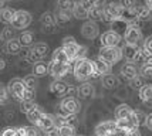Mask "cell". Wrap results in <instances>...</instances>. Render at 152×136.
<instances>
[{"instance_id":"cell-14","label":"cell","mask_w":152,"mask_h":136,"mask_svg":"<svg viewBox=\"0 0 152 136\" xmlns=\"http://www.w3.org/2000/svg\"><path fill=\"white\" fill-rule=\"evenodd\" d=\"M94 97V87L90 82H83L77 87V98L80 101H88Z\"/></svg>"},{"instance_id":"cell-21","label":"cell","mask_w":152,"mask_h":136,"mask_svg":"<svg viewBox=\"0 0 152 136\" xmlns=\"http://www.w3.org/2000/svg\"><path fill=\"white\" fill-rule=\"evenodd\" d=\"M78 48H80V44L77 41L74 43H70V44H64L63 45V50L66 51L67 57L70 58V63L73 64L74 61L77 60V52H78Z\"/></svg>"},{"instance_id":"cell-34","label":"cell","mask_w":152,"mask_h":136,"mask_svg":"<svg viewBox=\"0 0 152 136\" xmlns=\"http://www.w3.org/2000/svg\"><path fill=\"white\" fill-rule=\"evenodd\" d=\"M31 50L34 52H37L40 57L43 58V57H46L47 54H48V44L44 43V41H39V43H34L33 47H31Z\"/></svg>"},{"instance_id":"cell-22","label":"cell","mask_w":152,"mask_h":136,"mask_svg":"<svg viewBox=\"0 0 152 136\" xmlns=\"http://www.w3.org/2000/svg\"><path fill=\"white\" fill-rule=\"evenodd\" d=\"M128 27H129V24L126 21H124L122 19H117L111 21V30L115 31L117 34H119V36H124L125 31L128 30Z\"/></svg>"},{"instance_id":"cell-64","label":"cell","mask_w":152,"mask_h":136,"mask_svg":"<svg viewBox=\"0 0 152 136\" xmlns=\"http://www.w3.org/2000/svg\"><path fill=\"white\" fill-rule=\"evenodd\" d=\"M0 87H1V85H0Z\"/></svg>"},{"instance_id":"cell-57","label":"cell","mask_w":152,"mask_h":136,"mask_svg":"<svg viewBox=\"0 0 152 136\" xmlns=\"http://www.w3.org/2000/svg\"><path fill=\"white\" fill-rule=\"evenodd\" d=\"M4 118H6L7 121H12V119L14 118L13 111H6V112H4Z\"/></svg>"},{"instance_id":"cell-36","label":"cell","mask_w":152,"mask_h":136,"mask_svg":"<svg viewBox=\"0 0 152 136\" xmlns=\"http://www.w3.org/2000/svg\"><path fill=\"white\" fill-rule=\"evenodd\" d=\"M36 106H39V105L36 104L34 101H20V105H19L20 112L24 113V115H27L30 111H33Z\"/></svg>"},{"instance_id":"cell-61","label":"cell","mask_w":152,"mask_h":136,"mask_svg":"<svg viewBox=\"0 0 152 136\" xmlns=\"http://www.w3.org/2000/svg\"><path fill=\"white\" fill-rule=\"evenodd\" d=\"M6 0H0V9H1V6H3V3H4Z\"/></svg>"},{"instance_id":"cell-32","label":"cell","mask_w":152,"mask_h":136,"mask_svg":"<svg viewBox=\"0 0 152 136\" xmlns=\"http://www.w3.org/2000/svg\"><path fill=\"white\" fill-rule=\"evenodd\" d=\"M121 19L124 20V21H126L128 24H132V23H135L138 20V17H137V13H135L134 9H122Z\"/></svg>"},{"instance_id":"cell-4","label":"cell","mask_w":152,"mask_h":136,"mask_svg":"<svg viewBox=\"0 0 152 136\" xmlns=\"http://www.w3.org/2000/svg\"><path fill=\"white\" fill-rule=\"evenodd\" d=\"M33 21V17L31 14L26 12V10H16V14H14L13 20H12V27L14 30H26L27 27L31 24Z\"/></svg>"},{"instance_id":"cell-10","label":"cell","mask_w":152,"mask_h":136,"mask_svg":"<svg viewBox=\"0 0 152 136\" xmlns=\"http://www.w3.org/2000/svg\"><path fill=\"white\" fill-rule=\"evenodd\" d=\"M142 40V31L139 27H134V26H129L128 30L125 31L124 34V41L125 44L128 45H138Z\"/></svg>"},{"instance_id":"cell-43","label":"cell","mask_w":152,"mask_h":136,"mask_svg":"<svg viewBox=\"0 0 152 136\" xmlns=\"http://www.w3.org/2000/svg\"><path fill=\"white\" fill-rule=\"evenodd\" d=\"M64 123L66 125H70V126H73V128H78L80 125V121H78V116L77 115H68V116L64 118Z\"/></svg>"},{"instance_id":"cell-41","label":"cell","mask_w":152,"mask_h":136,"mask_svg":"<svg viewBox=\"0 0 152 136\" xmlns=\"http://www.w3.org/2000/svg\"><path fill=\"white\" fill-rule=\"evenodd\" d=\"M0 37L3 39V41H4V43H7V41H10V40L16 39V37H14V28H13V27H6V28H3V31L0 33Z\"/></svg>"},{"instance_id":"cell-33","label":"cell","mask_w":152,"mask_h":136,"mask_svg":"<svg viewBox=\"0 0 152 136\" xmlns=\"http://www.w3.org/2000/svg\"><path fill=\"white\" fill-rule=\"evenodd\" d=\"M75 6V0H57V10L58 12H73Z\"/></svg>"},{"instance_id":"cell-6","label":"cell","mask_w":152,"mask_h":136,"mask_svg":"<svg viewBox=\"0 0 152 136\" xmlns=\"http://www.w3.org/2000/svg\"><path fill=\"white\" fill-rule=\"evenodd\" d=\"M121 13H122V7L119 3H115V1L107 3L102 7V20H107L111 23L113 20L121 19Z\"/></svg>"},{"instance_id":"cell-56","label":"cell","mask_w":152,"mask_h":136,"mask_svg":"<svg viewBox=\"0 0 152 136\" xmlns=\"http://www.w3.org/2000/svg\"><path fill=\"white\" fill-rule=\"evenodd\" d=\"M57 30V26H43V31L44 33H54Z\"/></svg>"},{"instance_id":"cell-38","label":"cell","mask_w":152,"mask_h":136,"mask_svg":"<svg viewBox=\"0 0 152 136\" xmlns=\"http://www.w3.org/2000/svg\"><path fill=\"white\" fill-rule=\"evenodd\" d=\"M21 79H23V84L26 88H31V89L37 88V77H34L33 74H27L26 77H23Z\"/></svg>"},{"instance_id":"cell-63","label":"cell","mask_w":152,"mask_h":136,"mask_svg":"<svg viewBox=\"0 0 152 136\" xmlns=\"http://www.w3.org/2000/svg\"><path fill=\"white\" fill-rule=\"evenodd\" d=\"M80 136H83V135H80Z\"/></svg>"},{"instance_id":"cell-13","label":"cell","mask_w":152,"mask_h":136,"mask_svg":"<svg viewBox=\"0 0 152 136\" xmlns=\"http://www.w3.org/2000/svg\"><path fill=\"white\" fill-rule=\"evenodd\" d=\"M81 34L88 40H95L99 34V28L97 26V23H93V21L84 23L81 27Z\"/></svg>"},{"instance_id":"cell-28","label":"cell","mask_w":152,"mask_h":136,"mask_svg":"<svg viewBox=\"0 0 152 136\" xmlns=\"http://www.w3.org/2000/svg\"><path fill=\"white\" fill-rule=\"evenodd\" d=\"M14 14H16V10L12 9V7H1L0 9V23H12Z\"/></svg>"},{"instance_id":"cell-39","label":"cell","mask_w":152,"mask_h":136,"mask_svg":"<svg viewBox=\"0 0 152 136\" xmlns=\"http://www.w3.org/2000/svg\"><path fill=\"white\" fill-rule=\"evenodd\" d=\"M41 24L43 26H57L56 23V16L53 13H44L41 16Z\"/></svg>"},{"instance_id":"cell-3","label":"cell","mask_w":152,"mask_h":136,"mask_svg":"<svg viewBox=\"0 0 152 136\" xmlns=\"http://www.w3.org/2000/svg\"><path fill=\"white\" fill-rule=\"evenodd\" d=\"M98 57H101L110 65H114L122 60V50L119 47H101Z\"/></svg>"},{"instance_id":"cell-31","label":"cell","mask_w":152,"mask_h":136,"mask_svg":"<svg viewBox=\"0 0 152 136\" xmlns=\"http://www.w3.org/2000/svg\"><path fill=\"white\" fill-rule=\"evenodd\" d=\"M53 61H57V63H61V64H71V63H70V58L67 57L66 51L63 50V47H60V48H57V50H54Z\"/></svg>"},{"instance_id":"cell-58","label":"cell","mask_w":152,"mask_h":136,"mask_svg":"<svg viewBox=\"0 0 152 136\" xmlns=\"http://www.w3.org/2000/svg\"><path fill=\"white\" fill-rule=\"evenodd\" d=\"M75 41V39H74L73 36H68V37H66V39L63 40V45L64 44H70V43H74Z\"/></svg>"},{"instance_id":"cell-51","label":"cell","mask_w":152,"mask_h":136,"mask_svg":"<svg viewBox=\"0 0 152 136\" xmlns=\"http://www.w3.org/2000/svg\"><path fill=\"white\" fill-rule=\"evenodd\" d=\"M0 136H16V129L14 128H6L0 133Z\"/></svg>"},{"instance_id":"cell-15","label":"cell","mask_w":152,"mask_h":136,"mask_svg":"<svg viewBox=\"0 0 152 136\" xmlns=\"http://www.w3.org/2000/svg\"><path fill=\"white\" fill-rule=\"evenodd\" d=\"M138 75V67L134 63H125V64L121 67V77L126 79V81H131L132 78H135Z\"/></svg>"},{"instance_id":"cell-50","label":"cell","mask_w":152,"mask_h":136,"mask_svg":"<svg viewBox=\"0 0 152 136\" xmlns=\"http://www.w3.org/2000/svg\"><path fill=\"white\" fill-rule=\"evenodd\" d=\"M119 4H121L122 9H134V7L137 6L135 0H121V1H119Z\"/></svg>"},{"instance_id":"cell-23","label":"cell","mask_w":152,"mask_h":136,"mask_svg":"<svg viewBox=\"0 0 152 136\" xmlns=\"http://www.w3.org/2000/svg\"><path fill=\"white\" fill-rule=\"evenodd\" d=\"M33 74L34 77L37 78H41V77H46L47 74H48V64L47 63H44V61H39V63H36V64L33 65Z\"/></svg>"},{"instance_id":"cell-27","label":"cell","mask_w":152,"mask_h":136,"mask_svg":"<svg viewBox=\"0 0 152 136\" xmlns=\"http://www.w3.org/2000/svg\"><path fill=\"white\" fill-rule=\"evenodd\" d=\"M71 13H73V16L75 17V19H78V20L88 19V10L83 6V3H81V1H75V6H74V9H73V12H71Z\"/></svg>"},{"instance_id":"cell-40","label":"cell","mask_w":152,"mask_h":136,"mask_svg":"<svg viewBox=\"0 0 152 136\" xmlns=\"http://www.w3.org/2000/svg\"><path fill=\"white\" fill-rule=\"evenodd\" d=\"M129 85H131V88L132 89H137V91H139L144 85H145V78L144 77H141V75H137L135 78H132L131 81H129Z\"/></svg>"},{"instance_id":"cell-37","label":"cell","mask_w":152,"mask_h":136,"mask_svg":"<svg viewBox=\"0 0 152 136\" xmlns=\"http://www.w3.org/2000/svg\"><path fill=\"white\" fill-rule=\"evenodd\" d=\"M57 129H58V136H77L75 128L70 126V125H61Z\"/></svg>"},{"instance_id":"cell-47","label":"cell","mask_w":152,"mask_h":136,"mask_svg":"<svg viewBox=\"0 0 152 136\" xmlns=\"http://www.w3.org/2000/svg\"><path fill=\"white\" fill-rule=\"evenodd\" d=\"M142 48L145 50L149 55H152V37H148V39L144 40V44H142Z\"/></svg>"},{"instance_id":"cell-52","label":"cell","mask_w":152,"mask_h":136,"mask_svg":"<svg viewBox=\"0 0 152 136\" xmlns=\"http://www.w3.org/2000/svg\"><path fill=\"white\" fill-rule=\"evenodd\" d=\"M67 97H75L77 98V87H74V85H68Z\"/></svg>"},{"instance_id":"cell-48","label":"cell","mask_w":152,"mask_h":136,"mask_svg":"<svg viewBox=\"0 0 152 136\" xmlns=\"http://www.w3.org/2000/svg\"><path fill=\"white\" fill-rule=\"evenodd\" d=\"M9 98V91L4 87H0V105H3L4 102H7Z\"/></svg>"},{"instance_id":"cell-54","label":"cell","mask_w":152,"mask_h":136,"mask_svg":"<svg viewBox=\"0 0 152 136\" xmlns=\"http://www.w3.org/2000/svg\"><path fill=\"white\" fill-rule=\"evenodd\" d=\"M124 136H142V135H141V132H139L138 128H134V129H131V130H126L125 133H124Z\"/></svg>"},{"instance_id":"cell-59","label":"cell","mask_w":152,"mask_h":136,"mask_svg":"<svg viewBox=\"0 0 152 136\" xmlns=\"http://www.w3.org/2000/svg\"><path fill=\"white\" fill-rule=\"evenodd\" d=\"M6 67H7L6 60H4V58H0V71H3V70H4Z\"/></svg>"},{"instance_id":"cell-62","label":"cell","mask_w":152,"mask_h":136,"mask_svg":"<svg viewBox=\"0 0 152 136\" xmlns=\"http://www.w3.org/2000/svg\"><path fill=\"white\" fill-rule=\"evenodd\" d=\"M6 1H14V0H6Z\"/></svg>"},{"instance_id":"cell-30","label":"cell","mask_w":152,"mask_h":136,"mask_svg":"<svg viewBox=\"0 0 152 136\" xmlns=\"http://www.w3.org/2000/svg\"><path fill=\"white\" fill-rule=\"evenodd\" d=\"M54 16H56L57 26H66V24H68L71 21V13L70 12H58L57 10V13L54 14Z\"/></svg>"},{"instance_id":"cell-11","label":"cell","mask_w":152,"mask_h":136,"mask_svg":"<svg viewBox=\"0 0 152 136\" xmlns=\"http://www.w3.org/2000/svg\"><path fill=\"white\" fill-rule=\"evenodd\" d=\"M93 64H94V71H95L94 78H101L102 75L110 74V72H111V68H113V65H110L108 63H105L101 57H95V58L93 60Z\"/></svg>"},{"instance_id":"cell-35","label":"cell","mask_w":152,"mask_h":136,"mask_svg":"<svg viewBox=\"0 0 152 136\" xmlns=\"http://www.w3.org/2000/svg\"><path fill=\"white\" fill-rule=\"evenodd\" d=\"M88 19L93 23L101 21L102 20V7H91L88 10Z\"/></svg>"},{"instance_id":"cell-16","label":"cell","mask_w":152,"mask_h":136,"mask_svg":"<svg viewBox=\"0 0 152 136\" xmlns=\"http://www.w3.org/2000/svg\"><path fill=\"white\" fill-rule=\"evenodd\" d=\"M37 128H39L43 133L44 132H48V130H51V129H54V128H57L56 126V123H54V119H53V116L51 115H48V113H44L43 115V118L39 121V123L36 125Z\"/></svg>"},{"instance_id":"cell-1","label":"cell","mask_w":152,"mask_h":136,"mask_svg":"<svg viewBox=\"0 0 152 136\" xmlns=\"http://www.w3.org/2000/svg\"><path fill=\"white\" fill-rule=\"evenodd\" d=\"M94 64L90 58H80L73 63V75L77 81L87 82L88 79L94 78Z\"/></svg>"},{"instance_id":"cell-29","label":"cell","mask_w":152,"mask_h":136,"mask_svg":"<svg viewBox=\"0 0 152 136\" xmlns=\"http://www.w3.org/2000/svg\"><path fill=\"white\" fill-rule=\"evenodd\" d=\"M19 41L21 47H31L34 44V33L28 31V30H24L19 36Z\"/></svg>"},{"instance_id":"cell-42","label":"cell","mask_w":152,"mask_h":136,"mask_svg":"<svg viewBox=\"0 0 152 136\" xmlns=\"http://www.w3.org/2000/svg\"><path fill=\"white\" fill-rule=\"evenodd\" d=\"M139 75L144 78H152V64L149 63H145V64H142L139 67Z\"/></svg>"},{"instance_id":"cell-25","label":"cell","mask_w":152,"mask_h":136,"mask_svg":"<svg viewBox=\"0 0 152 136\" xmlns=\"http://www.w3.org/2000/svg\"><path fill=\"white\" fill-rule=\"evenodd\" d=\"M134 10H135V13H137V17H138V20H148L151 19V9L146 6V4H137V6L134 7Z\"/></svg>"},{"instance_id":"cell-9","label":"cell","mask_w":152,"mask_h":136,"mask_svg":"<svg viewBox=\"0 0 152 136\" xmlns=\"http://www.w3.org/2000/svg\"><path fill=\"white\" fill-rule=\"evenodd\" d=\"M101 47H118L119 43L122 41V36L117 34L113 30H107L101 34Z\"/></svg>"},{"instance_id":"cell-7","label":"cell","mask_w":152,"mask_h":136,"mask_svg":"<svg viewBox=\"0 0 152 136\" xmlns=\"http://www.w3.org/2000/svg\"><path fill=\"white\" fill-rule=\"evenodd\" d=\"M26 87L23 84V79L21 78H12L10 82L7 85V91H9V95L12 98H14L16 101H21L23 99V94H24Z\"/></svg>"},{"instance_id":"cell-8","label":"cell","mask_w":152,"mask_h":136,"mask_svg":"<svg viewBox=\"0 0 152 136\" xmlns=\"http://www.w3.org/2000/svg\"><path fill=\"white\" fill-rule=\"evenodd\" d=\"M118 128L115 121H102L95 126V136H115Z\"/></svg>"},{"instance_id":"cell-19","label":"cell","mask_w":152,"mask_h":136,"mask_svg":"<svg viewBox=\"0 0 152 136\" xmlns=\"http://www.w3.org/2000/svg\"><path fill=\"white\" fill-rule=\"evenodd\" d=\"M101 84L104 88L107 89H114V88H117L119 84V79L117 75H114V74H107V75H102L101 77Z\"/></svg>"},{"instance_id":"cell-17","label":"cell","mask_w":152,"mask_h":136,"mask_svg":"<svg viewBox=\"0 0 152 136\" xmlns=\"http://www.w3.org/2000/svg\"><path fill=\"white\" fill-rule=\"evenodd\" d=\"M121 50H122V58H125L126 63H134V60H135V57H137V54L139 51V47L138 45L125 44Z\"/></svg>"},{"instance_id":"cell-24","label":"cell","mask_w":152,"mask_h":136,"mask_svg":"<svg viewBox=\"0 0 152 136\" xmlns=\"http://www.w3.org/2000/svg\"><path fill=\"white\" fill-rule=\"evenodd\" d=\"M4 50L10 55H19L20 50H21V44H20L19 39H13V40H10V41H7L6 44H4Z\"/></svg>"},{"instance_id":"cell-46","label":"cell","mask_w":152,"mask_h":136,"mask_svg":"<svg viewBox=\"0 0 152 136\" xmlns=\"http://www.w3.org/2000/svg\"><path fill=\"white\" fill-rule=\"evenodd\" d=\"M26 129H27V136H44L43 132L37 126H26Z\"/></svg>"},{"instance_id":"cell-53","label":"cell","mask_w":152,"mask_h":136,"mask_svg":"<svg viewBox=\"0 0 152 136\" xmlns=\"http://www.w3.org/2000/svg\"><path fill=\"white\" fill-rule=\"evenodd\" d=\"M144 125L146 126V129L152 132V113H146V119H145V123H144Z\"/></svg>"},{"instance_id":"cell-60","label":"cell","mask_w":152,"mask_h":136,"mask_svg":"<svg viewBox=\"0 0 152 136\" xmlns=\"http://www.w3.org/2000/svg\"><path fill=\"white\" fill-rule=\"evenodd\" d=\"M146 6H148L152 10V0H146Z\"/></svg>"},{"instance_id":"cell-44","label":"cell","mask_w":152,"mask_h":136,"mask_svg":"<svg viewBox=\"0 0 152 136\" xmlns=\"http://www.w3.org/2000/svg\"><path fill=\"white\" fill-rule=\"evenodd\" d=\"M134 116H135V119H137V122H138V126H139V125H144V123H145L146 113L144 112V111L135 109V111H134Z\"/></svg>"},{"instance_id":"cell-55","label":"cell","mask_w":152,"mask_h":136,"mask_svg":"<svg viewBox=\"0 0 152 136\" xmlns=\"http://www.w3.org/2000/svg\"><path fill=\"white\" fill-rule=\"evenodd\" d=\"M16 136H27V129L26 126H20L16 129Z\"/></svg>"},{"instance_id":"cell-49","label":"cell","mask_w":152,"mask_h":136,"mask_svg":"<svg viewBox=\"0 0 152 136\" xmlns=\"http://www.w3.org/2000/svg\"><path fill=\"white\" fill-rule=\"evenodd\" d=\"M87 57H88V48H87L86 45H80L78 52H77V60L87 58Z\"/></svg>"},{"instance_id":"cell-5","label":"cell","mask_w":152,"mask_h":136,"mask_svg":"<svg viewBox=\"0 0 152 136\" xmlns=\"http://www.w3.org/2000/svg\"><path fill=\"white\" fill-rule=\"evenodd\" d=\"M71 71H73V64H61V63H57L53 60L48 63V74L56 79L64 78Z\"/></svg>"},{"instance_id":"cell-45","label":"cell","mask_w":152,"mask_h":136,"mask_svg":"<svg viewBox=\"0 0 152 136\" xmlns=\"http://www.w3.org/2000/svg\"><path fill=\"white\" fill-rule=\"evenodd\" d=\"M36 99V89L31 88H26L24 94H23V99L21 101H34Z\"/></svg>"},{"instance_id":"cell-12","label":"cell","mask_w":152,"mask_h":136,"mask_svg":"<svg viewBox=\"0 0 152 136\" xmlns=\"http://www.w3.org/2000/svg\"><path fill=\"white\" fill-rule=\"evenodd\" d=\"M67 89H68V84L63 79H54L50 84V92L57 98L67 97Z\"/></svg>"},{"instance_id":"cell-20","label":"cell","mask_w":152,"mask_h":136,"mask_svg":"<svg viewBox=\"0 0 152 136\" xmlns=\"http://www.w3.org/2000/svg\"><path fill=\"white\" fill-rule=\"evenodd\" d=\"M139 92V99L142 102H145L148 106H152V84H145Z\"/></svg>"},{"instance_id":"cell-26","label":"cell","mask_w":152,"mask_h":136,"mask_svg":"<svg viewBox=\"0 0 152 136\" xmlns=\"http://www.w3.org/2000/svg\"><path fill=\"white\" fill-rule=\"evenodd\" d=\"M44 113H46V112H44V111L41 109L40 106H36V108H34L33 111H30V112L27 113L26 118H27V121H28V122H30V123H33L34 126H36V125L39 123L40 119L43 118V115H44Z\"/></svg>"},{"instance_id":"cell-18","label":"cell","mask_w":152,"mask_h":136,"mask_svg":"<svg viewBox=\"0 0 152 136\" xmlns=\"http://www.w3.org/2000/svg\"><path fill=\"white\" fill-rule=\"evenodd\" d=\"M134 113V109L126 104H121L118 105L115 111H114V115H115V119H126L129 118Z\"/></svg>"},{"instance_id":"cell-2","label":"cell","mask_w":152,"mask_h":136,"mask_svg":"<svg viewBox=\"0 0 152 136\" xmlns=\"http://www.w3.org/2000/svg\"><path fill=\"white\" fill-rule=\"evenodd\" d=\"M81 109V102H80L78 98L75 97H64L61 99L60 105L57 106L56 111V115L60 118L68 116V115H77Z\"/></svg>"}]
</instances>
